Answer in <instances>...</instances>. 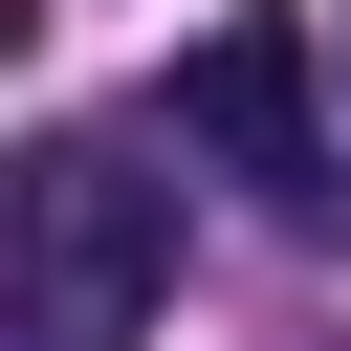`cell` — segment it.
Here are the masks:
<instances>
[{
  "mask_svg": "<svg viewBox=\"0 0 351 351\" xmlns=\"http://www.w3.org/2000/svg\"><path fill=\"white\" fill-rule=\"evenodd\" d=\"M154 285H176V197L110 132H44L0 176V351H154Z\"/></svg>",
  "mask_w": 351,
  "mask_h": 351,
  "instance_id": "obj_1",
  "label": "cell"
},
{
  "mask_svg": "<svg viewBox=\"0 0 351 351\" xmlns=\"http://www.w3.org/2000/svg\"><path fill=\"white\" fill-rule=\"evenodd\" d=\"M176 132H197L263 219H329V66H307V22H285V0H241V22H197V44H176Z\"/></svg>",
  "mask_w": 351,
  "mask_h": 351,
  "instance_id": "obj_2",
  "label": "cell"
}]
</instances>
